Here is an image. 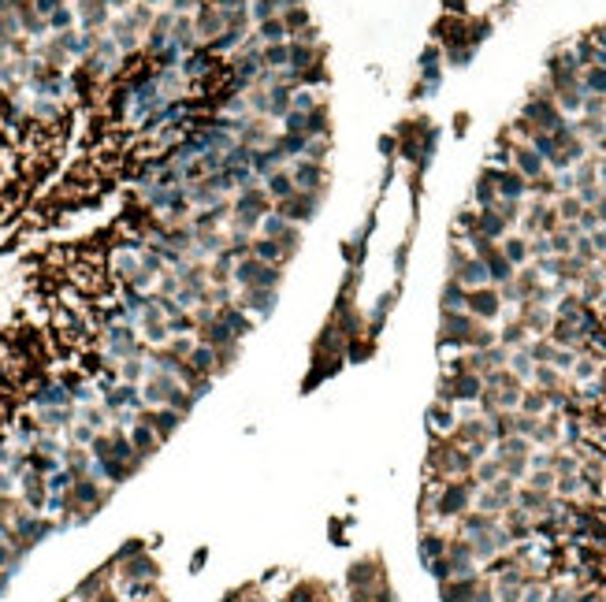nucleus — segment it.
Returning <instances> with one entry per match:
<instances>
[{
    "instance_id": "nucleus-23",
    "label": "nucleus",
    "mask_w": 606,
    "mask_h": 602,
    "mask_svg": "<svg viewBox=\"0 0 606 602\" xmlns=\"http://www.w3.org/2000/svg\"><path fill=\"white\" fill-rule=\"evenodd\" d=\"M249 253H253L257 260H265V264H286V253H283L279 238H265V234H260V238H253V250Z\"/></svg>"
},
{
    "instance_id": "nucleus-52",
    "label": "nucleus",
    "mask_w": 606,
    "mask_h": 602,
    "mask_svg": "<svg viewBox=\"0 0 606 602\" xmlns=\"http://www.w3.org/2000/svg\"><path fill=\"white\" fill-rule=\"evenodd\" d=\"M283 134H305V112H286L283 115ZM309 138V134H305Z\"/></svg>"
},
{
    "instance_id": "nucleus-9",
    "label": "nucleus",
    "mask_w": 606,
    "mask_h": 602,
    "mask_svg": "<svg viewBox=\"0 0 606 602\" xmlns=\"http://www.w3.org/2000/svg\"><path fill=\"white\" fill-rule=\"evenodd\" d=\"M120 565V577L130 584V580H160V565L141 551V554H134V558H127V561H115Z\"/></svg>"
},
{
    "instance_id": "nucleus-31",
    "label": "nucleus",
    "mask_w": 606,
    "mask_h": 602,
    "mask_svg": "<svg viewBox=\"0 0 606 602\" xmlns=\"http://www.w3.org/2000/svg\"><path fill=\"white\" fill-rule=\"evenodd\" d=\"M327 130H332L327 104H316L313 112H305V134H309V138H327Z\"/></svg>"
},
{
    "instance_id": "nucleus-16",
    "label": "nucleus",
    "mask_w": 606,
    "mask_h": 602,
    "mask_svg": "<svg viewBox=\"0 0 606 602\" xmlns=\"http://www.w3.org/2000/svg\"><path fill=\"white\" fill-rule=\"evenodd\" d=\"M223 219H231V201H220V205L201 208L197 216H190V227L194 231H220Z\"/></svg>"
},
{
    "instance_id": "nucleus-39",
    "label": "nucleus",
    "mask_w": 606,
    "mask_h": 602,
    "mask_svg": "<svg viewBox=\"0 0 606 602\" xmlns=\"http://www.w3.org/2000/svg\"><path fill=\"white\" fill-rule=\"evenodd\" d=\"M498 342V331L491 324H476L472 327V335L465 338V350H487V346H495Z\"/></svg>"
},
{
    "instance_id": "nucleus-2",
    "label": "nucleus",
    "mask_w": 606,
    "mask_h": 602,
    "mask_svg": "<svg viewBox=\"0 0 606 602\" xmlns=\"http://www.w3.org/2000/svg\"><path fill=\"white\" fill-rule=\"evenodd\" d=\"M316 208H320V198L316 193H305V190H294L291 198H283V201H275L272 212H279L283 219H291V224H309V219L316 216Z\"/></svg>"
},
{
    "instance_id": "nucleus-6",
    "label": "nucleus",
    "mask_w": 606,
    "mask_h": 602,
    "mask_svg": "<svg viewBox=\"0 0 606 602\" xmlns=\"http://www.w3.org/2000/svg\"><path fill=\"white\" fill-rule=\"evenodd\" d=\"M275 301H279V294L268 290V286H246V290L234 297V305L246 309L249 316H260V320H265V316H272V312H275Z\"/></svg>"
},
{
    "instance_id": "nucleus-60",
    "label": "nucleus",
    "mask_w": 606,
    "mask_h": 602,
    "mask_svg": "<svg viewBox=\"0 0 606 602\" xmlns=\"http://www.w3.org/2000/svg\"><path fill=\"white\" fill-rule=\"evenodd\" d=\"M171 11L175 15H190V11H197V4L194 0H171Z\"/></svg>"
},
{
    "instance_id": "nucleus-20",
    "label": "nucleus",
    "mask_w": 606,
    "mask_h": 602,
    "mask_svg": "<svg viewBox=\"0 0 606 602\" xmlns=\"http://www.w3.org/2000/svg\"><path fill=\"white\" fill-rule=\"evenodd\" d=\"M23 494H26V506L30 509H42L49 502V483L42 473H23Z\"/></svg>"
},
{
    "instance_id": "nucleus-24",
    "label": "nucleus",
    "mask_w": 606,
    "mask_h": 602,
    "mask_svg": "<svg viewBox=\"0 0 606 602\" xmlns=\"http://www.w3.org/2000/svg\"><path fill=\"white\" fill-rule=\"evenodd\" d=\"M231 271H234V257L223 250L208 260V286H227L231 283Z\"/></svg>"
},
{
    "instance_id": "nucleus-3",
    "label": "nucleus",
    "mask_w": 606,
    "mask_h": 602,
    "mask_svg": "<svg viewBox=\"0 0 606 602\" xmlns=\"http://www.w3.org/2000/svg\"><path fill=\"white\" fill-rule=\"evenodd\" d=\"M465 312L476 316L480 324H491L495 316H503V297H498V286H476L465 297Z\"/></svg>"
},
{
    "instance_id": "nucleus-7",
    "label": "nucleus",
    "mask_w": 606,
    "mask_h": 602,
    "mask_svg": "<svg viewBox=\"0 0 606 602\" xmlns=\"http://www.w3.org/2000/svg\"><path fill=\"white\" fill-rule=\"evenodd\" d=\"M517 320L529 327L532 338H543L550 331V324H555V309H550V305H536V301H521V305H517Z\"/></svg>"
},
{
    "instance_id": "nucleus-21",
    "label": "nucleus",
    "mask_w": 606,
    "mask_h": 602,
    "mask_svg": "<svg viewBox=\"0 0 606 602\" xmlns=\"http://www.w3.org/2000/svg\"><path fill=\"white\" fill-rule=\"evenodd\" d=\"M457 421H461V416L450 409V402H436V405L428 409V424H431V431H436V435H443V431L450 435V431L457 428Z\"/></svg>"
},
{
    "instance_id": "nucleus-34",
    "label": "nucleus",
    "mask_w": 606,
    "mask_h": 602,
    "mask_svg": "<svg viewBox=\"0 0 606 602\" xmlns=\"http://www.w3.org/2000/svg\"><path fill=\"white\" fill-rule=\"evenodd\" d=\"M465 297H469V290L461 286L454 276L443 283V312H457V309H465Z\"/></svg>"
},
{
    "instance_id": "nucleus-10",
    "label": "nucleus",
    "mask_w": 606,
    "mask_h": 602,
    "mask_svg": "<svg viewBox=\"0 0 606 602\" xmlns=\"http://www.w3.org/2000/svg\"><path fill=\"white\" fill-rule=\"evenodd\" d=\"M272 141H275V134H272V127L265 120H242L239 146H246V149H268Z\"/></svg>"
},
{
    "instance_id": "nucleus-49",
    "label": "nucleus",
    "mask_w": 606,
    "mask_h": 602,
    "mask_svg": "<svg viewBox=\"0 0 606 602\" xmlns=\"http://www.w3.org/2000/svg\"><path fill=\"white\" fill-rule=\"evenodd\" d=\"M194 312H179V316H168V335H194Z\"/></svg>"
},
{
    "instance_id": "nucleus-41",
    "label": "nucleus",
    "mask_w": 606,
    "mask_h": 602,
    "mask_svg": "<svg viewBox=\"0 0 606 602\" xmlns=\"http://www.w3.org/2000/svg\"><path fill=\"white\" fill-rule=\"evenodd\" d=\"M555 212H558L562 224H576V216L584 212V205H581V198H576V193H562V201L555 205Z\"/></svg>"
},
{
    "instance_id": "nucleus-35",
    "label": "nucleus",
    "mask_w": 606,
    "mask_h": 602,
    "mask_svg": "<svg viewBox=\"0 0 606 602\" xmlns=\"http://www.w3.org/2000/svg\"><path fill=\"white\" fill-rule=\"evenodd\" d=\"M82 23H86V30H97V26L108 23V4L104 0H82Z\"/></svg>"
},
{
    "instance_id": "nucleus-13",
    "label": "nucleus",
    "mask_w": 606,
    "mask_h": 602,
    "mask_svg": "<svg viewBox=\"0 0 606 602\" xmlns=\"http://www.w3.org/2000/svg\"><path fill=\"white\" fill-rule=\"evenodd\" d=\"M454 279L465 286V290H476V286H491V279H487V264L480 257H465V264H461L457 271H454Z\"/></svg>"
},
{
    "instance_id": "nucleus-17",
    "label": "nucleus",
    "mask_w": 606,
    "mask_h": 602,
    "mask_svg": "<svg viewBox=\"0 0 606 602\" xmlns=\"http://www.w3.org/2000/svg\"><path fill=\"white\" fill-rule=\"evenodd\" d=\"M298 186H294V175H291V167H275L272 175H265V193L272 201H283V198H291Z\"/></svg>"
},
{
    "instance_id": "nucleus-26",
    "label": "nucleus",
    "mask_w": 606,
    "mask_h": 602,
    "mask_svg": "<svg viewBox=\"0 0 606 602\" xmlns=\"http://www.w3.org/2000/svg\"><path fill=\"white\" fill-rule=\"evenodd\" d=\"M517 413H529V416H547L550 405H547V395L539 387H524L521 390V402H517Z\"/></svg>"
},
{
    "instance_id": "nucleus-1",
    "label": "nucleus",
    "mask_w": 606,
    "mask_h": 602,
    "mask_svg": "<svg viewBox=\"0 0 606 602\" xmlns=\"http://www.w3.org/2000/svg\"><path fill=\"white\" fill-rule=\"evenodd\" d=\"M231 283L246 290V286H268V290H279L283 283V264H265V260H257L253 253L234 260V271H231Z\"/></svg>"
},
{
    "instance_id": "nucleus-58",
    "label": "nucleus",
    "mask_w": 606,
    "mask_h": 602,
    "mask_svg": "<svg viewBox=\"0 0 606 602\" xmlns=\"http://www.w3.org/2000/svg\"><path fill=\"white\" fill-rule=\"evenodd\" d=\"M60 4H63V0H34V8H37V15H42V19H49Z\"/></svg>"
},
{
    "instance_id": "nucleus-33",
    "label": "nucleus",
    "mask_w": 606,
    "mask_h": 602,
    "mask_svg": "<svg viewBox=\"0 0 606 602\" xmlns=\"http://www.w3.org/2000/svg\"><path fill=\"white\" fill-rule=\"evenodd\" d=\"M257 37H260V45L291 41V34H286V26H283V19H279V15H275V19H265V23H257Z\"/></svg>"
},
{
    "instance_id": "nucleus-45",
    "label": "nucleus",
    "mask_w": 606,
    "mask_h": 602,
    "mask_svg": "<svg viewBox=\"0 0 606 602\" xmlns=\"http://www.w3.org/2000/svg\"><path fill=\"white\" fill-rule=\"evenodd\" d=\"M260 60H265V68H268V71H283V68H286V41H279V45H265V49H260Z\"/></svg>"
},
{
    "instance_id": "nucleus-38",
    "label": "nucleus",
    "mask_w": 606,
    "mask_h": 602,
    "mask_svg": "<svg viewBox=\"0 0 606 602\" xmlns=\"http://www.w3.org/2000/svg\"><path fill=\"white\" fill-rule=\"evenodd\" d=\"M279 19H283V26H286V34H291V37H294L298 30H305V26L313 23V15H309V8H305V4H294V8H286Z\"/></svg>"
},
{
    "instance_id": "nucleus-28",
    "label": "nucleus",
    "mask_w": 606,
    "mask_h": 602,
    "mask_svg": "<svg viewBox=\"0 0 606 602\" xmlns=\"http://www.w3.org/2000/svg\"><path fill=\"white\" fill-rule=\"evenodd\" d=\"M506 369L521 379V383H532V372H536V361H532V353L529 346H521V350H510V364Z\"/></svg>"
},
{
    "instance_id": "nucleus-63",
    "label": "nucleus",
    "mask_w": 606,
    "mask_h": 602,
    "mask_svg": "<svg viewBox=\"0 0 606 602\" xmlns=\"http://www.w3.org/2000/svg\"><path fill=\"white\" fill-rule=\"evenodd\" d=\"M141 4H149V8H153V4H164V0H141Z\"/></svg>"
},
{
    "instance_id": "nucleus-5",
    "label": "nucleus",
    "mask_w": 606,
    "mask_h": 602,
    "mask_svg": "<svg viewBox=\"0 0 606 602\" xmlns=\"http://www.w3.org/2000/svg\"><path fill=\"white\" fill-rule=\"evenodd\" d=\"M480 320L476 316H469L465 309H457V312H443V320H439V342L443 346H465V338L472 335V327H476Z\"/></svg>"
},
{
    "instance_id": "nucleus-15",
    "label": "nucleus",
    "mask_w": 606,
    "mask_h": 602,
    "mask_svg": "<svg viewBox=\"0 0 606 602\" xmlns=\"http://www.w3.org/2000/svg\"><path fill=\"white\" fill-rule=\"evenodd\" d=\"M216 316H220L223 324H227V331H231L234 338H246L249 331H253V316H249L246 309H239L234 301H231V305H220V309H216Z\"/></svg>"
},
{
    "instance_id": "nucleus-29",
    "label": "nucleus",
    "mask_w": 606,
    "mask_h": 602,
    "mask_svg": "<svg viewBox=\"0 0 606 602\" xmlns=\"http://www.w3.org/2000/svg\"><path fill=\"white\" fill-rule=\"evenodd\" d=\"M446 543H450V535H443V532H424L420 535V558H424V565L428 561H436V558H443L446 554Z\"/></svg>"
},
{
    "instance_id": "nucleus-50",
    "label": "nucleus",
    "mask_w": 606,
    "mask_h": 602,
    "mask_svg": "<svg viewBox=\"0 0 606 602\" xmlns=\"http://www.w3.org/2000/svg\"><path fill=\"white\" fill-rule=\"evenodd\" d=\"M576 357H581V353H576V350H565V346H555V357H550V364H555V369L565 376V372H573V364H576Z\"/></svg>"
},
{
    "instance_id": "nucleus-12",
    "label": "nucleus",
    "mask_w": 606,
    "mask_h": 602,
    "mask_svg": "<svg viewBox=\"0 0 606 602\" xmlns=\"http://www.w3.org/2000/svg\"><path fill=\"white\" fill-rule=\"evenodd\" d=\"M324 60V49L316 45H301V41H286V71H305L313 63Z\"/></svg>"
},
{
    "instance_id": "nucleus-57",
    "label": "nucleus",
    "mask_w": 606,
    "mask_h": 602,
    "mask_svg": "<svg viewBox=\"0 0 606 602\" xmlns=\"http://www.w3.org/2000/svg\"><path fill=\"white\" fill-rule=\"evenodd\" d=\"M94 435H97V431L89 428V424H82V421H78V424L71 428V439L78 442V447H89V442H94Z\"/></svg>"
},
{
    "instance_id": "nucleus-42",
    "label": "nucleus",
    "mask_w": 606,
    "mask_h": 602,
    "mask_svg": "<svg viewBox=\"0 0 606 602\" xmlns=\"http://www.w3.org/2000/svg\"><path fill=\"white\" fill-rule=\"evenodd\" d=\"M584 94H595V97H606V68H584Z\"/></svg>"
},
{
    "instance_id": "nucleus-56",
    "label": "nucleus",
    "mask_w": 606,
    "mask_h": 602,
    "mask_svg": "<svg viewBox=\"0 0 606 602\" xmlns=\"http://www.w3.org/2000/svg\"><path fill=\"white\" fill-rule=\"evenodd\" d=\"M141 551H146V539H130V543H123L120 551H115L112 565H115V561H127V558H134V554H141Z\"/></svg>"
},
{
    "instance_id": "nucleus-27",
    "label": "nucleus",
    "mask_w": 606,
    "mask_h": 602,
    "mask_svg": "<svg viewBox=\"0 0 606 602\" xmlns=\"http://www.w3.org/2000/svg\"><path fill=\"white\" fill-rule=\"evenodd\" d=\"M498 250H503V257L510 260V264L513 268H524V264H529V238H521V234H510V238H503V245H498Z\"/></svg>"
},
{
    "instance_id": "nucleus-44",
    "label": "nucleus",
    "mask_w": 606,
    "mask_h": 602,
    "mask_svg": "<svg viewBox=\"0 0 606 602\" xmlns=\"http://www.w3.org/2000/svg\"><path fill=\"white\" fill-rule=\"evenodd\" d=\"M63 461H68V473L78 480V476H86V468H89V454L82 447H68L63 450Z\"/></svg>"
},
{
    "instance_id": "nucleus-30",
    "label": "nucleus",
    "mask_w": 606,
    "mask_h": 602,
    "mask_svg": "<svg viewBox=\"0 0 606 602\" xmlns=\"http://www.w3.org/2000/svg\"><path fill=\"white\" fill-rule=\"evenodd\" d=\"M498 342H503L506 350H521V346L532 342V335H529V327H524L521 320H510L503 331H498Z\"/></svg>"
},
{
    "instance_id": "nucleus-51",
    "label": "nucleus",
    "mask_w": 606,
    "mask_h": 602,
    "mask_svg": "<svg viewBox=\"0 0 606 602\" xmlns=\"http://www.w3.org/2000/svg\"><path fill=\"white\" fill-rule=\"evenodd\" d=\"M78 421H82V424H89L94 431H104V421H108V409H97V405H89V409H82V413H78Z\"/></svg>"
},
{
    "instance_id": "nucleus-11",
    "label": "nucleus",
    "mask_w": 606,
    "mask_h": 602,
    "mask_svg": "<svg viewBox=\"0 0 606 602\" xmlns=\"http://www.w3.org/2000/svg\"><path fill=\"white\" fill-rule=\"evenodd\" d=\"M130 447H134L138 461H146V457H153L156 450H160V439H156V431L149 424H141L134 416V424H130Z\"/></svg>"
},
{
    "instance_id": "nucleus-46",
    "label": "nucleus",
    "mask_w": 606,
    "mask_h": 602,
    "mask_svg": "<svg viewBox=\"0 0 606 602\" xmlns=\"http://www.w3.org/2000/svg\"><path fill=\"white\" fill-rule=\"evenodd\" d=\"M524 480H529V483H524V487H532V491H547V494H555V473H550V468H532V473L529 476H524Z\"/></svg>"
},
{
    "instance_id": "nucleus-4",
    "label": "nucleus",
    "mask_w": 606,
    "mask_h": 602,
    "mask_svg": "<svg viewBox=\"0 0 606 602\" xmlns=\"http://www.w3.org/2000/svg\"><path fill=\"white\" fill-rule=\"evenodd\" d=\"M138 421L141 424H149L153 431H156V439H171V435H175V431H179V424L182 421H187V416H182V413H175V409H171V405H156V409H153V405H146V409H138Z\"/></svg>"
},
{
    "instance_id": "nucleus-48",
    "label": "nucleus",
    "mask_w": 606,
    "mask_h": 602,
    "mask_svg": "<svg viewBox=\"0 0 606 602\" xmlns=\"http://www.w3.org/2000/svg\"><path fill=\"white\" fill-rule=\"evenodd\" d=\"M529 353H532V361L536 364H550V357H555V342L543 335V338H532L529 342Z\"/></svg>"
},
{
    "instance_id": "nucleus-43",
    "label": "nucleus",
    "mask_w": 606,
    "mask_h": 602,
    "mask_svg": "<svg viewBox=\"0 0 606 602\" xmlns=\"http://www.w3.org/2000/svg\"><path fill=\"white\" fill-rule=\"evenodd\" d=\"M120 376H123V383H141L149 376V364L141 357H127V361H120Z\"/></svg>"
},
{
    "instance_id": "nucleus-59",
    "label": "nucleus",
    "mask_w": 606,
    "mask_h": 602,
    "mask_svg": "<svg viewBox=\"0 0 606 602\" xmlns=\"http://www.w3.org/2000/svg\"><path fill=\"white\" fill-rule=\"evenodd\" d=\"M205 4H213L220 11H239V8H246V0H205Z\"/></svg>"
},
{
    "instance_id": "nucleus-32",
    "label": "nucleus",
    "mask_w": 606,
    "mask_h": 602,
    "mask_svg": "<svg viewBox=\"0 0 606 602\" xmlns=\"http://www.w3.org/2000/svg\"><path fill=\"white\" fill-rule=\"evenodd\" d=\"M283 602H327V595H324V587H320V584L301 580V584H294L291 591L283 595Z\"/></svg>"
},
{
    "instance_id": "nucleus-25",
    "label": "nucleus",
    "mask_w": 606,
    "mask_h": 602,
    "mask_svg": "<svg viewBox=\"0 0 606 602\" xmlns=\"http://www.w3.org/2000/svg\"><path fill=\"white\" fill-rule=\"evenodd\" d=\"M279 160H283V156L275 153L272 146H268V149H249V172H253V175H260V179H265V175H272L275 167H279Z\"/></svg>"
},
{
    "instance_id": "nucleus-37",
    "label": "nucleus",
    "mask_w": 606,
    "mask_h": 602,
    "mask_svg": "<svg viewBox=\"0 0 606 602\" xmlns=\"http://www.w3.org/2000/svg\"><path fill=\"white\" fill-rule=\"evenodd\" d=\"M532 383H536L539 390H555V387H565V376L555 369V364H536Z\"/></svg>"
},
{
    "instance_id": "nucleus-53",
    "label": "nucleus",
    "mask_w": 606,
    "mask_h": 602,
    "mask_svg": "<svg viewBox=\"0 0 606 602\" xmlns=\"http://www.w3.org/2000/svg\"><path fill=\"white\" fill-rule=\"evenodd\" d=\"M179 286H182V283H179V276H175V271H164V276H160V279H156V290H153V294H164V297H175V294H179Z\"/></svg>"
},
{
    "instance_id": "nucleus-61",
    "label": "nucleus",
    "mask_w": 606,
    "mask_h": 602,
    "mask_svg": "<svg viewBox=\"0 0 606 602\" xmlns=\"http://www.w3.org/2000/svg\"><path fill=\"white\" fill-rule=\"evenodd\" d=\"M94 602H120V595H115L112 587H101V591H97V598H94Z\"/></svg>"
},
{
    "instance_id": "nucleus-62",
    "label": "nucleus",
    "mask_w": 606,
    "mask_h": 602,
    "mask_svg": "<svg viewBox=\"0 0 606 602\" xmlns=\"http://www.w3.org/2000/svg\"><path fill=\"white\" fill-rule=\"evenodd\" d=\"M8 491H11V480H8L4 468H0V494H8Z\"/></svg>"
},
{
    "instance_id": "nucleus-18",
    "label": "nucleus",
    "mask_w": 606,
    "mask_h": 602,
    "mask_svg": "<svg viewBox=\"0 0 606 602\" xmlns=\"http://www.w3.org/2000/svg\"><path fill=\"white\" fill-rule=\"evenodd\" d=\"M506 219L495 212V208H480L476 212V234H484V238H491V242H503L506 238Z\"/></svg>"
},
{
    "instance_id": "nucleus-54",
    "label": "nucleus",
    "mask_w": 606,
    "mask_h": 602,
    "mask_svg": "<svg viewBox=\"0 0 606 602\" xmlns=\"http://www.w3.org/2000/svg\"><path fill=\"white\" fill-rule=\"evenodd\" d=\"M71 19H75V15H71V8H63V4H60V8L52 11V15H49L45 23H49V30H60V34H63V30L71 26Z\"/></svg>"
},
{
    "instance_id": "nucleus-14",
    "label": "nucleus",
    "mask_w": 606,
    "mask_h": 602,
    "mask_svg": "<svg viewBox=\"0 0 606 602\" xmlns=\"http://www.w3.org/2000/svg\"><path fill=\"white\" fill-rule=\"evenodd\" d=\"M510 160H513V167H517V172L524 175V179H539V175H543V156H539L532 146H513V156H510Z\"/></svg>"
},
{
    "instance_id": "nucleus-55",
    "label": "nucleus",
    "mask_w": 606,
    "mask_h": 602,
    "mask_svg": "<svg viewBox=\"0 0 606 602\" xmlns=\"http://www.w3.org/2000/svg\"><path fill=\"white\" fill-rule=\"evenodd\" d=\"M294 112H313L316 108V94L313 89H294V104H291Z\"/></svg>"
},
{
    "instance_id": "nucleus-22",
    "label": "nucleus",
    "mask_w": 606,
    "mask_h": 602,
    "mask_svg": "<svg viewBox=\"0 0 606 602\" xmlns=\"http://www.w3.org/2000/svg\"><path fill=\"white\" fill-rule=\"evenodd\" d=\"M291 104H294V89L291 86H283V82L268 86V115H272V120H283V115L291 112Z\"/></svg>"
},
{
    "instance_id": "nucleus-19",
    "label": "nucleus",
    "mask_w": 606,
    "mask_h": 602,
    "mask_svg": "<svg viewBox=\"0 0 606 602\" xmlns=\"http://www.w3.org/2000/svg\"><path fill=\"white\" fill-rule=\"evenodd\" d=\"M187 364L197 372V376H208L216 379V350L205 346V342H194V350L187 353Z\"/></svg>"
},
{
    "instance_id": "nucleus-40",
    "label": "nucleus",
    "mask_w": 606,
    "mask_h": 602,
    "mask_svg": "<svg viewBox=\"0 0 606 602\" xmlns=\"http://www.w3.org/2000/svg\"><path fill=\"white\" fill-rule=\"evenodd\" d=\"M239 353H242V342H239V338H234V342H227V346H216V376L231 372L234 361H239Z\"/></svg>"
},
{
    "instance_id": "nucleus-47",
    "label": "nucleus",
    "mask_w": 606,
    "mask_h": 602,
    "mask_svg": "<svg viewBox=\"0 0 606 602\" xmlns=\"http://www.w3.org/2000/svg\"><path fill=\"white\" fill-rule=\"evenodd\" d=\"M286 227H291V219H283L279 212H268L265 219H260V234H265V238H283Z\"/></svg>"
},
{
    "instance_id": "nucleus-8",
    "label": "nucleus",
    "mask_w": 606,
    "mask_h": 602,
    "mask_svg": "<svg viewBox=\"0 0 606 602\" xmlns=\"http://www.w3.org/2000/svg\"><path fill=\"white\" fill-rule=\"evenodd\" d=\"M291 175H294V186L298 190H305V193H320L324 190V182H327V172H324V164H316V160H301L291 167Z\"/></svg>"
},
{
    "instance_id": "nucleus-36",
    "label": "nucleus",
    "mask_w": 606,
    "mask_h": 602,
    "mask_svg": "<svg viewBox=\"0 0 606 602\" xmlns=\"http://www.w3.org/2000/svg\"><path fill=\"white\" fill-rule=\"evenodd\" d=\"M305 146H309L305 134H279L272 141V149L279 156H305Z\"/></svg>"
}]
</instances>
